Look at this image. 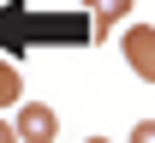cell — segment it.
<instances>
[{
	"mask_svg": "<svg viewBox=\"0 0 155 143\" xmlns=\"http://www.w3.org/2000/svg\"><path fill=\"white\" fill-rule=\"evenodd\" d=\"M131 143H155V119H137L131 125Z\"/></svg>",
	"mask_w": 155,
	"mask_h": 143,
	"instance_id": "5b68a950",
	"label": "cell"
},
{
	"mask_svg": "<svg viewBox=\"0 0 155 143\" xmlns=\"http://www.w3.org/2000/svg\"><path fill=\"white\" fill-rule=\"evenodd\" d=\"M119 54L131 66L143 83H155V24H131L125 36H119Z\"/></svg>",
	"mask_w": 155,
	"mask_h": 143,
	"instance_id": "6da1fadb",
	"label": "cell"
},
{
	"mask_svg": "<svg viewBox=\"0 0 155 143\" xmlns=\"http://www.w3.org/2000/svg\"><path fill=\"white\" fill-rule=\"evenodd\" d=\"M0 143H18V131H12V119H0Z\"/></svg>",
	"mask_w": 155,
	"mask_h": 143,
	"instance_id": "8992f818",
	"label": "cell"
},
{
	"mask_svg": "<svg viewBox=\"0 0 155 143\" xmlns=\"http://www.w3.org/2000/svg\"><path fill=\"white\" fill-rule=\"evenodd\" d=\"M90 143H114V137H90Z\"/></svg>",
	"mask_w": 155,
	"mask_h": 143,
	"instance_id": "52a82bcc",
	"label": "cell"
},
{
	"mask_svg": "<svg viewBox=\"0 0 155 143\" xmlns=\"http://www.w3.org/2000/svg\"><path fill=\"white\" fill-rule=\"evenodd\" d=\"M84 6H90V42H107V36L119 30V18L131 12L137 0H84Z\"/></svg>",
	"mask_w": 155,
	"mask_h": 143,
	"instance_id": "3957f363",
	"label": "cell"
},
{
	"mask_svg": "<svg viewBox=\"0 0 155 143\" xmlns=\"http://www.w3.org/2000/svg\"><path fill=\"white\" fill-rule=\"evenodd\" d=\"M18 102H24V78L12 60H0V107H18Z\"/></svg>",
	"mask_w": 155,
	"mask_h": 143,
	"instance_id": "277c9868",
	"label": "cell"
},
{
	"mask_svg": "<svg viewBox=\"0 0 155 143\" xmlns=\"http://www.w3.org/2000/svg\"><path fill=\"white\" fill-rule=\"evenodd\" d=\"M12 131H18V143H54V137H60V119H54L48 102H18Z\"/></svg>",
	"mask_w": 155,
	"mask_h": 143,
	"instance_id": "7a4b0ae2",
	"label": "cell"
}]
</instances>
